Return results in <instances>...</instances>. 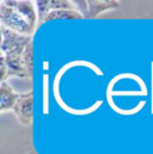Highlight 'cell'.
Wrapping results in <instances>:
<instances>
[{"label": "cell", "mask_w": 153, "mask_h": 154, "mask_svg": "<svg viewBox=\"0 0 153 154\" xmlns=\"http://www.w3.org/2000/svg\"><path fill=\"white\" fill-rule=\"evenodd\" d=\"M34 4L29 0H1V26L24 36H31L39 24L38 11Z\"/></svg>", "instance_id": "1"}, {"label": "cell", "mask_w": 153, "mask_h": 154, "mask_svg": "<svg viewBox=\"0 0 153 154\" xmlns=\"http://www.w3.org/2000/svg\"><path fill=\"white\" fill-rule=\"evenodd\" d=\"M33 42L31 36L17 34L1 26V55L5 57H22L27 47Z\"/></svg>", "instance_id": "2"}, {"label": "cell", "mask_w": 153, "mask_h": 154, "mask_svg": "<svg viewBox=\"0 0 153 154\" xmlns=\"http://www.w3.org/2000/svg\"><path fill=\"white\" fill-rule=\"evenodd\" d=\"M73 4L84 18L96 17L103 12L118 8L121 6L120 1L114 0H74Z\"/></svg>", "instance_id": "3"}, {"label": "cell", "mask_w": 153, "mask_h": 154, "mask_svg": "<svg viewBox=\"0 0 153 154\" xmlns=\"http://www.w3.org/2000/svg\"><path fill=\"white\" fill-rule=\"evenodd\" d=\"M12 110L19 123H22L24 125L31 124L33 116H34V94H33V92L30 91L27 93H20V97L17 100V103Z\"/></svg>", "instance_id": "4"}, {"label": "cell", "mask_w": 153, "mask_h": 154, "mask_svg": "<svg viewBox=\"0 0 153 154\" xmlns=\"http://www.w3.org/2000/svg\"><path fill=\"white\" fill-rule=\"evenodd\" d=\"M19 97H20V93H17L6 81L1 82L0 85V111L5 112L10 109H13Z\"/></svg>", "instance_id": "5"}, {"label": "cell", "mask_w": 153, "mask_h": 154, "mask_svg": "<svg viewBox=\"0 0 153 154\" xmlns=\"http://www.w3.org/2000/svg\"><path fill=\"white\" fill-rule=\"evenodd\" d=\"M81 18L84 17L76 8H62V10H55L49 12L42 23H45L48 20H55V19H81Z\"/></svg>", "instance_id": "6"}]
</instances>
